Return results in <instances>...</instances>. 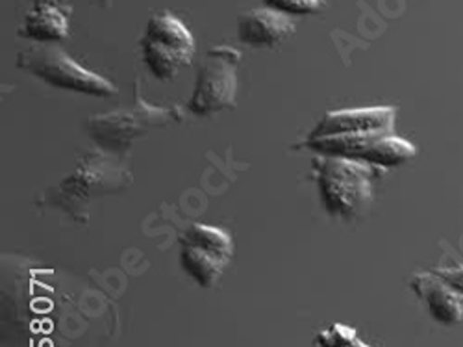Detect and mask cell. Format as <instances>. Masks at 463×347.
Wrapping results in <instances>:
<instances>
[{
  "instance_id": "9c48e42d",
  "label": "cell",
  "mask_w": 463,
  "mask_h": 347,
  "mask_svg": "<svg viewBox=\"0 0 463 347\" xmlns=\"http://www.w3.org/2000/svg\"><path fill=\"white\" fill-rule=\"evenodd\" d=\"M295 32L289 15L265 8L254 10L240 17L238 35L241 43L256 49H271L284 43Z\"/></svg>"
},
{
  "instance_id": "7c38bea8",
  "label": "cell",
  "mask_w": 463,
  "mask_h": 347,
  "mask_svg": "<svg viewBox=\"0 0 463 347\" xmlns=\"http://www.w3.org/2000/svg\"><path fill=\"white\" fill-rule=\"evenodd\" d=\"M356 340V331L353 327L334 323L316 336V347H353Z\"/></svg>"
},
{
  "instance_id": "6da1fadb",
  "label": "cell",
  "mask_w": 463,
  "mask_h": 347,
  "mask_svg": "<svg viewBox=\"0 0 463 347\" xmlns=\"http://www.w3.org/2000/svg\"><path fill=\"white\" fill-rule=\"evenodd\" d=\"M319 198L330 216L353 219L371 201L369 169L356 160L326 157L314 160Z\"/></svg>"
},
{
  "instance_id": "5bb4252c",
  "label": "cell",
  "mask_w": 463,
  "mask_h": 347,
  "mask_svg": "<svg viewBox=\"0 0 463 347\" xmlns=\"http://www.w3.org/2000/svg\"><path fill=\"white\" fill-rule=\"evenodd\" d=\"M438 277L447 283L458 295H463V265L438 269Z\"/></svg>"
},
{
  "instance_id": "277c9868",
  "label": "cell",
  "mask_w": 463,
  "mask_h": 347,
  "mask_svg": "<svg viewBox=\"0 0 463 347\" xmlns=\"http://www.w3.org/2000/svg\"><path fill=\"white\" fill-rule=\"evenodd\" d=\"M234 255V244L224 230L195 223L180 236V264L184 272L203 288L219 283Z\"/></svg>"
},
{
  "instance_id": "8992f818",
  "label": "cell",
  "mask_w": 463,
  "mask_h": 347,
  "mask_svg": "<svg viewBox=\"0 0 463 347\" xmlns=\"http://www.w3.org/2000/svg\"><path fill=\"white\" fill-rule=\"evenodd\" d=\"M304 145L326 157H341L383 168L404 164L415 157V147L410 141L383 132L306 140Z\"/></svg>"
},
{
  "instance_id": "e0dca14e",
  "label": "cell",
  "mask_w": 463,
  "mask_h": 347,
  "mask_svg": "<svg viewBox=\"0 0 463 347\" xmlns=\"http://www.w3.org/2000/svg\"><path fill=\"white\" fill-rule=\"evenodd\" d=\"M102 5H104V6H108V5H109V0H102Z\"/></svg>"
},
{
  "instance_id": "52a82bcc",
  "label": "cell",
  "mask_w": 463,
  "mask_h": 347,
  "mask_svg": "<svg viewBox=\"0 0 463 347\" xmlns=\"http://www.w3.org/2000/svg\"><path fill=\"white\" fill-rule=\"evenodd\" d=\"M395 110L390 106H369L337 110L325 113V118L307 136V140L337 138V136H362V134H393Z\"/></svg>"
},
{
  "instance_id": "ba28073f",
  "label": "cell",
  "mask_w": 463,
  "mask_h": 347,
  "mask_svg": "<svg viewBox=\"0 0 463 347\" xmlns=\"http://www.w3.org/2000/svg\"><path fill=\"white\" fill-rule=\"evenodd\" d=\"M162 111L156 108L146 106L145 111H141V106H136L132 110L113 111V113H102L100 118H91L88 127L95 140L108 143V147L115 145H128L132 138L146 132L150 127H160L165 121H158Z\"/></svg>"
},
{
  "instance_id": "3957f363",
  "label": "cell",
  "mask_w": 463,
  "mask_h": 347,
  "mask_svg": "<svg viewBox=\"0 0 463 347\" xmlns=\"http://www.w3.org/2000/svg\"><path fill=\"white\" fill-rule=\"evenodd\" d=\"M17 67L32 72L49 86L84 93L91 97H111L118 93L104 76L76 63L69 54L56 47H28L17 56Z\"/></svg>"
},
{
  "instance_id": "9a60e30c",
  "label": "cell",
  "mask_w": 463,
  "mask_h": 347,
  "mask_svg": "<svg viewBox=\"0 0 463 347\" xmlns=\"http://www.w3.org/2000/svg\"><path fill=\"white\" fill-rule=\"evenodd\" d=\"M40 5H52V3H58V0H37Z\"/></svg>"
},
{
  "instance_id": "5b68a950",
  "label": "cell",
  "mask_w": 463,
  "mask_h": 347,
  "mask_svg": "<svg viewBox=\"0 0 463 347\" xmlns=\"http://www.w3.org/2000/svg\"><path fill=\"white\" fill-rule=\"evenodd\" d=\"M240 60L241 54L230 47H215L208 51L197 76L195 92L189 101L191 113L212 115L236 106V65Z\"/></svg>"
},
{
  "instance_id": "2e32d148",
  "label": "cell",
  "mask_w": 463,
  "mask_h": 347,
  "mask_svg": "<svg viewBox=\"0 0 463 347\" xmlns=\"http://www.w3.org/2000/svg\"><path fill=\"white\" fill-rule=\"evenodd\" d=\"M353 347H369L367 343H364V342H360V340H356L354 343H353Z\"/></svg>"
},
{
  "instance_id": "8fae6325",
  "label": "cell",
  "mask_w": 463,
  "mask_h": 347,
  "mask_svg": "<svg viewBox=\"0 0 463 347\" xmlns=\"http://www.w3.org/2000/svg\"><path fill=\"white\" fill-rule=\"evenodd\" d=\"M21 34L37 43L61 42L69 34V21L54 5H37L24 17Z\"/></svg>"
},
{
  "instance_id": "30bf717a",
  "label": "cell",
  "mask_w": 463,
  "mask_h": 347,
  "mask_svg": "<svg viewBox=\"0 0 463 347\" xmlns=\"http://www.w3.org/2000/svg\"><path fill=\"white\" fill-rule=\"evenodd\" d=\"M411 288L417 295L427 303L432 318L443 325H452L461 320V304L458 294L434 275H415L411 281Z\"/></svg>"
},
{
  "instance_id": "7a4b0ae2",
  "label": "cell",
  "mask_w": 463,
  "mask_h": 347,
  "mask_svg": "<svg viewBox=\"0 0 463 347\" xmlns=\"http://www.w3.org/2000/svg\"><path fill=\"white\" fill-rule=\"evenodd\" d=\"M143 62L158 81H173L195 56V40L187 26L169 12L152 15L141 37Z\"/></svg>"
},
{
  "instance_id": "4fadbf2b",
  "label": "cell",
  "mask_w": 463,
  "mask_h": 347,
  "mask_svg": "<svg viewBox=\"0 0 463 347\" xmlns=\"http://www.w3.org/2000/svg\"><path fill=\"white\" fill-rule=\"evenodd\" d=\"M267 8L277 10L284 15H306L321 8V0H263Z\"/></svg>"
}]
</instances>
